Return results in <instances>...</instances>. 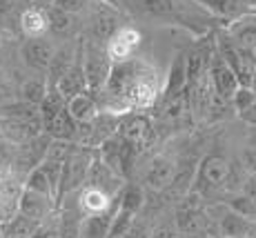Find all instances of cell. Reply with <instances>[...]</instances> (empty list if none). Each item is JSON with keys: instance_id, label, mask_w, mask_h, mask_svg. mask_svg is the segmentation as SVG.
Listing matches in <instances>:
<instances>
[{"instance_id": "4", "label": "cell", "mask_w": 256, "mask_h": 238, "mask_svg": "<svg viewBox=\"0 0 256 238\" xmlns=\"http://www.w3.org/2000/svg\"><path fill=\"white\" fill-rule=\"evenodd\" d=\"M138 44H140V34L136 32L134 27H118L116 32L107 38L105 54L112 65H116V62H127L134 58Z\"/></svg>"}, {"instance_id": "10", "label": "cell", "mask_w": 256, "mask_h": 238, "mask_svg": "<svg viewBox=\"0 0 256 238\" xmlns=\"http://www.w3.org/2000/svg\"><path fill=\"white\" fill-rule=\"evenodd\" d=\"M85 185L87 187H96V190H102V192H107L110 196H114V192L118 190V174L112 172L98 156H92Z\"/></svg>"}, {"instance_id": "38", "label": "cell", "mask_w": 256, "mask_h": 238, "mask_svg": "<svg viewBox=\"0 0 256 238\" xmlns=\"http://www.w3.org/2000/svg\"><path fill=\"white\" fill-rule=\"evenodd\" d=\"M250 4H252V7H256V0H250Z\"/></svg>"}, {"instance_id": "19", "label": "cell", "mask_w": 256, "mask_h": 238, "mask_svg": "<svg viewBox=\"0 0 256 238\" xmlns=\"http://www.w3.org/2000/svg\"><path fill=\"white\" fill-rule=\"evenodd\" d=\"M20 27L29 38H40L49 29L47 14L40 12V9H27V12H22V16H20Z\"/></svg>"}, {"instance_id": "7", "label": "cell", "mask_w": 256, "mask_h": 238, "mask_svg": "<svg viewBox=\"0 0 256 238\" xmlns=\"http://www.w3.org/2000/svg\"><path fill=\"white\" fill-rule=\"evenodd\" d=\"M118 136H120L130 147H134V150H140V147L145 145V142L150 140V136H152V122H150V118L136 114V116H130V118H125V120H120Z\"/></svg>"}, {"instance_id": "37", "label": "cell", "mask_w": 256, "mask_h": 238, "mask_svg": "<svg viewBox=\"0 0 256 238\" xmlns=\"http://www.w3.org/2000/svg\"><path fill=\"white\" fill-rule=\"evenodd\" d=\"M0 238H7V236H4V232H2V227H0Z\"/></svg>"}, {"instance_id": "33", "label": "cell", "mask_w": 256, "mask_h": 238, "mask_svg": "<svg viewBox=\"0 0 256 238\" xmlns=\"http://www.w3.org/2000/svg\"><path fill=\"white\" fill-rule=\"evenodd\" d=\"M150 238H178V234H176V230H172V227H160L154 234H150Z\"/></svg>"}, {"instance_id": "16", "label": "cell", "mask_w": 256, "mask_h": 238, "mask_svg": "<svg viewBox=\"0 0 256 238\" xmlns=\"http://www.w3.org/2000/svg\"><path fill=\"white\" fill-rule=\"evenodd\" d=\"M67 112H70V116L76 122L85 125V122L94 120V116L98 114V109H96V102H94L87 94H76V96H72L70 102H67Z\"/></svg>"}, {"instance_id": "39", "label": "cell", "mask_w": 256, "mask_h": 238, "mask_svg": "<svg viewBox=\"0 0 256 238\" xmlns=\"http://www.w3.org/2000/svg\"><path fill=\"white\" fill-rule=\"evenodd\" d=\"M248 238H252V236H248Z\"/></svg>"}, {"instance_id": "32", "label": "cell", "mask_w": 256, "mask_h": 238, "mask_svg": "<svg viewBox=\"0 0 256 238\" xmlns=\"http://www.w3.org/2000/svg\"><path fill=\"white\" fill-rule=\"evenodd\" d=\"M27 98H32V100H42V98H45L42 85H29L27 87Z\"/></svg>"}, {"instance_id": "13", "label": "cell", "mask_w": 256, "mask_h": 238, "mask_svg": "<svg viewBox=\"0 0 256 238\" xmlns=\"http://www.w3.org/2000/svg\"><path fill=\"white\" fill-rule=\"evenodd\" d=\"M187 87V72H185V54H178L174 58L170 67V74H167V85L163 89V100H172L176 96H183Z\"/></svg>"}, {"instance_id": "28", "label": "cell", "mask_w": 256, "mask_h": 238, "mask_svg": "<svg viewBox=\"0 0 256 238\" xmlns=\"http://www.w3.org/2000/svg\"><path fill=\"white\" fill-rule=\"evenodd\" d=\"M240 192H243L245 196H250L252 200H256V174H248V176L243 178V182H240Z\"/></svg>"}, {"instance_id": "34", "label": "cell", "mask_w": 256, "mask_h": 238, "mask_svg": "<svg viewBox=\"0 0 256 238\" xmlns=\"http://www.w3.org/2000/svg\"><path fill=\"white\" fill-rule=\"evenodd\" d=\"M60 7H65V9H78V7H80V0H60Z\"/></svg>"}, {"instance_id": "14", "label": "cell", "mask_w": 256, "mask_h": 238, "mask_svg": "<svg viewBox=\"0 0 256 238\" xmlns=\"http://www.w3.org/2000/svg\"><path fill=\"white\" fill-rule=\"evenodd\" d=\"M118 202V198H116ZM116 202L110 207L107 212L102 214H94V216H87L85 220L80 222V234L82 238H107V232H110V222L114 218V212H116Z\"/></svg>"}, {"instance_id": "6", "label": "cell", "mask_w": 256, "mask_h": 238, "mask_svg": "<svg viewBox=\"0 0 256 238\" xmlns=\"http://www.w3.org/2000/svg\"><path fill=\"white\" fill-rule=\"evenodd\" d=\"M110 69H112V62H110V58H107L105 49L90 44V47H87L85 67H82L85 78H87V85H90L92 89H100L102 85H105Z\"/></svg>"}, {"instance_id": "22", "label": "cell", "mask_w": 256, "mask_h": 238, "mask_svg": "<svg viewBox=\"0 0 256 238\" xmlns=\"http://www.w3.org/2000/svg\"><path fill=\"white\" fill-rule=\"evenodd\" d=\"M142 202H145V196H142V190L138 185H127L122 190V194L118 196V210L127 212V214L136 216L140 212Z\"/></svg>"}, {"instance_id": "9", "label": "cell", "mask_w": 256, "mask_h": 238, "mask_svg": "<svg viewBox=\"0 0 256 238\" xmlns=\"http://www.w3.org/2000/svg\"><path fill=\"white\" fill-rule=\"evenodd\" d=\"M174 172H176V165L172 158L167 156H154L152 162L147 165L145 170V182L150 190H165L172 180H174Z\"/></svg>"}, {"instance_id": "15", "label": "cell", "mask_w": 256, "mask_h": 238, "mask_svg": "<svg viewBox=\"0 0 256 238\" xmlns=\"http://www.w3.org/2000/svg\"><path fill=\"white\" fill-rule=\"evenodd\" d=\"M45 130L54 138H58V140H70V138H74V134H76V120L70 116V112L65 107L58 114H54V116L45 118Z\"/></svg>"}, {"instance_id": "29", "label": "cell", "mask_w": 256, "mask_h": 238, "mask_svg": "<svg viewBox=\"0 0 256 238\" xmlns=\"http://www.w3.org/2000/svg\"><path fill=\"white\" fill-rule=\"evenodd\" d=\"M29 238H58V232H56V227H49V225L42 222V225L38 227Z\"/></svg>"}, {"instance_id": "11", "label": "cell", "mask_w": 256, "mask_h": 238, "mask_svg": "<svg viewBox=\"0 0 256 238\" xmlns=\"http://www.w3.org/2000/svg\"><path fill=\"white\" fill-rule=\"evenodd\" d=\"M116 202L114 196H110L107 192L96 190V187H82L80 196H78V207L85 216H94V214H102L107 212L112 205Z\"/></svg>"}, {"instance_id": "27", "label": "cell", "mask_w": 256, "mask_h": 238, "mask_svg": "<svg viewBox=\"0 0 256 238\" xmlns=\"http://www.w3.org/2000/svg\"><path fill=\"white\" fill-rule=\"evenodd\" d=\"M240 170H245L248 174H256V150L248 147L240 154Z\"/></svg>"}, {"instance_id": "8", "label": "cell", "mask_w": 256, "mask_h": 238, "mask_svg": "<svg viewBox=\"0 0 256 238\" xmlns=\"http://www.w3.org/2000/svg\"><path fill=\"white\" fill-rule=\"evenodd\" d=\"M228 36L245 49H256V14L245 12L240 16L232 18V22L228 24Z\"/></svg>"}, {"instance_id": "36", "label": "cell", "mask_w": 256, "mask_h": 238, "mask_svg": "<svg viewBox=\"0 0 256 238\" xmlns=\"http://www.w3.org/2000/svg\"><path fill=\"white\" fill-rule=\"evenodd\" d=\"M185 238H208L205 234H192V236H185Z\"/></svg>"}, {"instance_id": "26", "label": "cell", "mask_w": 256, "mask_h": 238, "mask_svg": "<svg viewBox=\"0 0 256 238\" xmlns=\"http://www.w3.org/2000/svg\"><path fill=\"white\" fill-rule=\"evenodd\" d=\"M254 100H256V94L252 92V87H245V85H238V89L234 92V96L230 98V102L234 105L236 112H243V109H248Z\"/></svg>"}, {"instance_id": "17", "label": "cell", "mask_w": 256, "mask_h": 238, "mask_svg": "<svg viewBox=\"0 0 256 238\" xmlns=\"http://www.w3.org/2000/svg\"><path fill=\"white\" fill-rule=\"evenodd\" d=\"M40 225H42V222L32 220V218L18 214V212L9 218V220L0 222V227H2V232H4V236H7V238H29Z\"/></svg>"}, {"instance_id": "24", "label": "cell", "mask_w": 256, "mask_h": 238, "mask_svg": "<svg viewBox=\"0 0 256 238\" xmlns=\"http://www.w3.org/2000/svg\"><path fill=\"white\" fill-rule=\"evenodd\" d=\"M80 216L74 214L70 210H62L60 212V222H58L56 232H58V238H78L80 234Z\"/></svg>"}, {"instance_id": "3", "label": "cell", "mask_w": 256, "mask_h": 238, "mask_svg": "<svg viewBox=\"0 0 256 238\" xmlns=\"http://www.w3.org/2000/svg\"><path fill=\"white\" fill-rule=\"evenodd\" d=\"M208 76H210L212 87H214V96L223 102H230V98H232L234 92L238 89V80H236L234 72L230 69L228 62L220 58L218 52H212L210 65H208Z\"/></svg>"}, {"instance_id": "23", "label": "cell", "mask_w": 256, "mask_h": 238, "mask_svg": "<svg viewBox=\"0 0 256 238\" xmlns=\"http://www.w3.org/2000/svg\"><path fill=\"white\" fill-rule=\"evenodd\" d=\"M24 187H27V190H32V192H38V194L52 196V198H54V202H56V194H54V187H52V182H49L47 174H45V170H42L40 165H36L32 172H29Z\"/></svg>"}, {"instance_id": "35", "label": "cell", "mask_w": 256, "mask_h": 238, "mask_svg": "<svg viewBox=\"0 0 256 238\" xmlns=\"http://www.w3.org/2000/svg\"><path fill=\"white\" fill-rule=\"evenodd\" d=\"M250 87H252V92L256 94V69H254V74H252V82H250Z\"/></svg>"}, {"instance_id": "2", "label": "cell", "mask_w": 256, "mask_h": 238, "mask_svg": "<svg viewBox=\"0 0 256 238\" xmlns=\"http://www.w3.org/2000/svg\"><path fill=\"white\" fill-rule=\"evenodd\" d=\"M90 162H92L90 152H82V150H74L70 156L65 158L62 172H60V185H58V194H56V207L60 205V200L65 194H72V192H76L78 187L85 185Z\"/></svg>"}, {"instance_id": "21", "label": "cell", "mask_w": 256, "mask_h": 238, "mask_svg": "<svg viewBox=\"0 0 256 238\" xmlns=\"http://www.w3.org/2000/svg\"><path fill=\"white\" fill-rule=\"evenodd\" d=\"M24 56L32 65L36 67H47L49 60H52V44L42 38H32V42L24 49Z\"/></svg>"}, {"instance_id": "20", "label": "cell", "mask_w": 256, "mask_h": 238, "mask_svg": "<svg viewBox=\"0 0 256 238\" xmlns=\"http://www.w3.org/2000/svg\"><path fill=\"white\" fill-rule=\"evenodd\" d=\"M85 85H87V78H85L82 67L80 65H74L70 72H65V76L60 78V85H58V89H60L62 96L72 98V96H76V94H82Z\"/></svg>"}, {"instance_id": "18", "label": "cell", "mask_w": 256, "mask_h": 238, "mask_svg": "<svg viewBox=\"0 0 256 238\" xmlns=\"http://www.w3.org/2000/svg\"><path fill=\"white\" fill-rule=\"evenodd\" d=\"M200 4H205V7L210 9V12H214L216 16L220 18H236L240 16V14L250 12V0H198Z\"/></svg>"}, {"instance_id": "30", "label": "cell", "mask_w": 256, "mask_h": 238, "mask_svg": "<svg viewBox=\"0 0 256 238\" xmlns=\"http://www.w3.org/2000/svg\"><path fill=\"white\" fill-rule=\"evenodd\" d=\"M47 20H49V27L58 29V32H62V29L70 27V18H67L65 14H58V16H54V18L47 16Z\"/></svg>"}, {"instance_id": "1", "label": "cell", "mask_w": 256, "mask_h": 238, "mask_svg": "<svg viewBox=\"0 0 256 238\" xmlns=\"http://www.w3.org/2000/svg\"><path fill=\"white\" fill-rule=\"evenodd\" d=\"M230 162L225 160L218 154H210L200 160L198 172H196V180L192 192L198 194H210V192H218L228 185V176H230Z\"/></svg>"}, {"instance_id": "25", "label": "cell", "mask_w": 256, "mask_h": 238, "mask_svg": "<svg viewBox=\"0 0 256 238\" xmlns=\"http://www.w3.org/2000/svg\"><path fill=\"white\" fill-rule=\"evenodd\" d=\"M228 207L232 212H236V214H240L243 218H248V220H256V200L245 196L243 192H238V194H234L230 198Z\"/></svg>"}, {"instance_id": "12", "label": "cell", "mask_w": 256, "mask_h": 238, "mask_svg": "<svg viewBox=\"0 0 256 238\" xmlns=\"http://www.w3.org/2000/svg\"><path fill=\"white\" fill-rule=\"evenodd\" d=\"M218 232L223 238H248L254 232V220H248L228 207L218 218Z\"/></svg>"}, {"instance_id": "5", "label": "cell", "mask_w": 256, "mask_h": 238, "mask_svg": "<svg viewBox=\"0 0 256 238\" xmlns=\"http://www.w3.org/2000/svg\"><path fill=\"white\" fill-rule=\"evenodd\" d=\"M56 210V202H54L52 196H45V194H38V192H32V190H24L20 192L18 196V207L16 212L32 220H38V222H45V218L52 216V212Z\"/></svg>"}, {"instance_id": "31", "label": "cell", "mask_w": 256, "mask_h": 238, "mask_svg": "<svg viewBox=\"0 0 256 238\" xmlns=\"http://www.w3.org/2000/svg\"><path fill=\"white\" fill-rule=\"evenodd\" d=\"M240 120L248 122V125H256V100L250 105L248 109H243V112H238Z\"/></svg>"}]
</instances>
